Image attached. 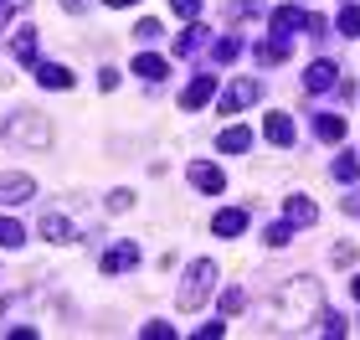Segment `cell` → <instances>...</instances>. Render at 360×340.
<instances>
[{"instance_id": "2e32d148", "label": "cell", "mask_w": 360, "mask_h": 340, "mask_svg": "<svg viewBox=\"0 0 360 340\" xmlns=\"http://www.w3.org/2000/svg\"><path fill=\"white\" fill-rule=\"evenodd\" d=\"M263 134H268L273 144H293V119H288V113H268Z\"/></svg>"}, {"instance_id": "f546056e", "label": "cell", "mask_w": 360, "mask_h": 340, "mask_svg": "<svg viewBox=\"0 0 360 340\" xmlns=\"http://www.w3.org/2000/svg\"><path fill=\"white\" fill-rule=\"evenodd\" d=\"M98 88H103V93H113V88H119V73H113V68H103V73H98Z\"/></svg>"}, {"instance_id": "e0dca14e", "label": "cell", "mask_w": 360, "mask_h": 340, "mask_svg": "<svg viewBox=\"0 0 360 340\" xmlns=\"http://www.w3.org/2000/svg\"><path fill=\"white\" fill-rule=\"evenodd\" d=\"M206 37H211V31H206V26H191V31H186V37H180V42H175V57H195V52H201V46H206Z\"/></svg>"}, {"instance_id": "3957f363", "label": "cell", "mask_w": 360, "mask_h": 340, "mask_svg": "<svg viewBox=\"0 0 360 340\" xmlns=\"http://www.w3.org/2000/svg\"><path fill=\"white\" fill-rule=\"evenodd\" d=\"M304 88H309V93H330V88H340V68H335V62H309Z\"/></svg>"}, {"instance_id": "ba28073f", "label": "cell", "mask_w": 360, "mask_h": 340, "mask_svg": "<svg viewBox=\"0 0 360 340\" xmlns=\"http://www.w3.org/2000/svg\"><path fill=\"white\" fill-rule=\"evenodd\" d=\"M248 144H252V129L248 124H232V129H221V134H217V150L221 155H242Z\"/></svg>"}, {"instance_id": "4fadbf2b", "label": "cell", "mask_w": 360, "mask_h": 340, "mask_svg": "<svg viewBox=\"0 0 360 340\" xmlns=\"http://www.w3.org/2000/svg\"><path fill=\"white\" fill-rule=\"evenodd\" d=\"M283 212H288V222H293V227H314V222H319V206L309 201V196H293Z\"/></svg>"}, {"instance_id": "83f0119b", "label": "cell", "mask_w": 360, "mask_h": 340, "mask_svg": "<svg viewBox=\"0 0 360 340\" xmlns=\"http://www.w3.org/2000/svg\"><path fill=\"white\" fill-rule=\"evenodd\" d=\"M134 37H139V42H160V21H139Z\"/></svg>"}, {"instance_id": "7402d4cb", "label": "cell", "mask_w": 360, "mask_h": 340, "mask_svg": "<svg viewBox=\"0 0 360 340\" xmlns=\"http://www.w3.org/2000/svg\"><path fill=\"white\" fill-rule=\"evenodd\" d=\"M26 232H21V222L15 217H0V248H21Z\"/></svg>"}, {"instance_id": "30bf717a", "label": "cell", "mask_w": 360, "mask_h": 340, "mask_svg": "<svg viewBox=\"0 0 360 340\" xmlns=\"http://www.w3.org/2000/svg\"><path fill=\"white\" fill-rule=\"evenodd\" d=\"M37 83H41V88H62V93H68V88H72V73L62 68V62H37Z\"/></svg>"}, {"instance_id": "4dcf8cb0", "label": "cell", "mask_w": 360, "mask_h": 340, "mask_svg": "<svg viewBox=\"0 0 360 340\" xmlns=\"http://www.w3.org/2000/svg\"><path fill=\"white\" fill-rule=\"evenodd\" d=\"M170 335H175L170 325H144V340H170Z\"/></svg>"}, {"instance_id": "1f68e13d", "label": "cell", "mask_w": 360, "mask_h": 340, "mask_svg": "<svg viewBox=\"0 0 360 340\" xmlns=\"http://www.w3.org/2000/svg\"><path fill=\"white\" fill-rule=\"evenodd\" d=\"M345 212H350V217H360V191H355V196L345 201Z\"/></svg>"}, {"instance_id": "603a6c76", "label": "cell", "mask_w": 360, "mask_h": 340, "mask_svg": "<svg viewBox=\"0 0 360 340\" xmlns=\"http://www.w3.org/2000/svg\"><path fill=\"white\" fill-rule=\"evenodd\" d=\"M288 237H293V222H278V227H268V232H263L268 248H288Z\"/></svg>"}, {"instance_id": "9c48e42d", "label": "cell", "mask_w": 360, "mask_h": 340, "mask_svg": "<svg viewBox=\"0 0 360 340\" xmlns=\"http://www.w3.org/2000/svg\"><path fill=\"white\" fill-rule=\"evenodd\" d=\"M217 237H242L248 232V212H242V206H226V212H217Z\"/></svg>"}, {"instance_id": "8fae6325", "label": "cell", "mask_w": 360, "mask_h": 340, "mask_svg": "<svg viewBox=\"0 0 360 340\" xmlns=\"http://www.w3.org/2000/svg\"><path fill=\"white\" fill-rule=\"evenodd\" d=\"M11 57H15V62H26V68H37V31H31V26H21V31H15Z\"/></svg>"}, {"instance_id": "9a60e30c", "label": "cell", "mask_w": 360, "mask_h": 340, "mask_svg": "<svg viewBox=\"0 0 360 340\" xmlns=\"http://www.w3.org/2000/svg\"><path fill=\"white\" fill-rule=\"evenodd\" d=\"M330 175H335L340 186H355V181H360V160L340 150V155H335V165H330Z\"/></svg>"}, {"instance_id": "7a4b0ae2", "label": "cell", "mask_w": 360, "mask_h": 340, "mask_svg": "<svg viewBox=\"0 0 360 340\" xmlns=\"http://www.w3.org/2000/svg\"><path fill=\"white\" fill-rule=\"evenodd\" d=\"M257 99H263V83H257V77H237V83H226L217 113H237V108H248V103H257Z\"/></svg>"}, {"instance_id": "6da1fadb", "label": "cell", "mask_w": 360, "mask_h": 340, "mask_svg": "<svg viewBox=\"0 0 360 340\" xmlns=\"http://www.w3.org/2000/svg\"><path fill=\"white\" fill-rule=\"evenodd\" d=\"M211 289H217V263H211V258H195V263L186 268V289L175 294V310L180 315L201 310V304L211 299Z\"/></svg>"}, {"instance_id": "52a82bcc", "label": "cell", "mask_w": 360, "mask_h": 340, "mask_svg": "<svg viewBox=\"0 0 360 340\" xmlns=\"http://www.w3.org/2000/svg\"><path fill=\"white\" fill-rule=\"evenodd\" d=\"M299 26H309V15H304L299 6H278V11H273V37L293 42V31H299Z\"/></svg>"}, {"instance_id": "44dd1931", "label": "cell", "mask_w": 360, "mask_h": 340, "mask_svg": "<svg viewBox=\"0 0 360 340\" xmlns=\"http://www.w3.org/2000/svg\"><path fill=\"white\" fill-rule=\"evenodd\" d=\"M237 57H242V42H237V37L211 42V62H237Z\"/></svg>"}, {"instance_id": "f1b7e54d", "label": "cell", "mask_w": 360, "mask_h": 340, "mask_svg": "<svg viewBox=\"0 0 360 340\" xmlns=\"http://www.w3.org/2000/svg\"><path fill=\"white\" fill-rule=\"evenodd\" d=\"M108 206H113V212H129V206H134V196H129V191H113Z\"/></svg>"}, {"instance_id": "ac0fdd59", "label": "cell", "mask_w": 360, "mask_h": 340, "mask_svg": "<svg viewBox=\"0 0 360 340\" xmlns=\"http://www.w3.org/2000/svg\"><path fill=\"white\" fill-rule=\"evenodd\" d=\"M211 93H217V77H195V83L186 88V99H180V103H186V108H201V103L211 99Z\"/></svg>"}, {"instance_id": "836d02e7", "label": "cell", "mask_w": 360, "mask_h": 340, "mask_svg": "<svg viewBox=\"0 0 360 340\" xmlns=\"http://www.w3.org/2000/svg\"><path fill=\"white\" fill-rule=\"evenodd\" d=\"M350 294H355V299H360V273H355V279H350Z\"/></svg>"}, {"instance_id": "d6986e66", "label": "cell", "mask_w": 360, "mask_h": 340, "mask_svg": "<svg viewBox=\"0 0 360 340\" xmlns=\"http://www.w3.org/2000/svg\"><path fill=\"white\" fill-rule=\"evenodd\" d=\"M41 237H46V242H68V237H72V227H68V217L46 212V217H41Z\"/></svg>"}, {"instance_id": "4316f807", "label": "cell", "mask_w": 360, "mask_h": 340, "mask_svg": "<svg viewBox=\"0 0 360 340\" xmlns=\"http://www.w3.org/2000/svg\"><path fill=\"white\" fill-rule=\"evenodd\" d=\"M350 325H345V315H324L319 320V335H345Z\"/></svg>"}, {"instance_id": "7c38bea8", "label": "cell", "mask_w": 360, "mask_h": 340, "mask_svg": "<svg viewBox=\"0 0 360 340\" xmlns=\"http://www.w3.org/2000/svg\"><path fill=\"white\" fill-rule=\"evenodd\" d=\"M314 134L324 144H340L345 139V119H340V113H314Z\"/></svg>"}, {"instance_id": "d4e9b609", "label": "cell", "mask_w": 360, "mask_h": 340, "mask_svg": "<svg viewBox=\"0 0 360 340\" xmlns=\"http://www.w3.org/2000/svg\"><path fill=\"white\" fill-rule=\"evenodd\" d=\"M170 11L180 21H195V15H201V0H170Z\"/></svg>"}, {"instance_id": "ffe728a7", "label": "cell", "mask_w": 360, "mask_h": 340, "mask_svg": "<svg viewBox=\"0 0 360 340\" xmlns=\"http://www.w3.org/2000/svg\"><path fill=\"white\" fill-rule=\"evenodd\" d=\"M252 57L273 68V62H283V57H288V42H283V37H278V42H263V46H252Z\"/></svg>"}, {"instance_id": "cb8c5ba5", "label": "cell", "mask_w": 360, "mask_h": 340, "mask_svg": "<svg viewBox=\"0 0 360 340\" xmlns=\"http://www.w3.org/2000/svg\"><path fill=\"white\" fill-rule=\"evenodd\" d=\"M340 31H345V37H360V6H345V11H340Z\"/></svg>"}, {"instance_id": "484cf974", "label": "cell", "mask_w": 360, "mask_h": 340, "mask_svg": "<svg viewBox=\"0 0 360 340\" xmlns=\"http://www.w3.org/2000/svg\"><path fill=\"white\" fill-rule=\"evenodd\" d=\"M242 304H248V294H242V289H226L221 294V315H237Z\"/></svg>"}, {"instance_id": "277c9868", "label": "cell", "mask_w": 360, "mask_h": 340, "mask_svg": "<svg viewBox=\"0 0 360 340\" xmlns=\"http://www.w3.org/2000/svg\"><path fill=\"white\" fill-rule=\"evenodd\" d=\"M191 186L206 191V196H221V191H226V175H221L217 165H206V160H195V165H191Z\"/></svg>"}, {"instance_id": "d6a6232c", "label": "cell", "mask_w": 360, "mask_h": 340, "mask_svg": "<svg viewBox=\"0 0 360 340\" xmlns=\"http://www.w3.org/2000/svg\"><path fill=\"white\" fill-rule=\"evenodd\" d=\"M108 6H113V11H124V6H139V0H108Z\"/></svg>"}, {"instance_id": "5bb4252c", "label": "cell", "mask_w": 360, "mask_h": 340, "mask_svg": "<svg viewBox=\"0 0 360 340\" xmlns=\"http://www.w3.org/2000/svg\"><path fill=\"white\" fill-rule=\"evenodd\" d=\"M165 73H170V62H165V57H155V52L134 57V77H150V83H160Z\"/></svg>"}, {"instance_id": "8992f818", "label": "cell", "mask_w": 360, "mask_h": 340, "mask_svg": "<svg viewBox=\"0 0 360 340\" xmlns=\"http://www.w3.org/2000/svg\"><path fill=\"white\" fill-rule=\"evenodd\" d=\"M31 196H37V181H31V175L0 170V201H31Z\"/></svg>"}, {"instance_id": "5b68a950", "label": "cell", "mask_w": 360, "mask_h": 340, "mask_svg": "<svg viewBox=\"0 0 360 340\" xmlns=\"http://www.w3.org/2000/svg\"><path fill=\"white\" fill-rule=\"evenodd\" d=\"M134 263H139V242H113L98 268H103V273H124V268H134Z\"/></svg>"}]
</instances>
